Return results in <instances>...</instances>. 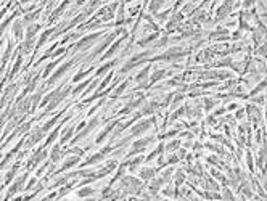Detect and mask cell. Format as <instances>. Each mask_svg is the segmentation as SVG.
Segmentation results:
<instances>
[{
  "instance_id": "obj_1",
  "label": "cell",
  "mask_w": 267,
  "mask_h": 201,
  "mask_svg": "<svg viewBox=\"0 0 267 201\" xmlns=\"http://www.w3.org/2000/svg\"><path fill=\"white\" fill-rule=\"evenodd\" d=\"M71 64H73L71 61H69V63H65V64H63V66H61V68L58 69V71H55V74L52 76V79H50V81H48V85H52V84H53L55 81H57V79H60V77H61L63 74H65V73H66V71H68L69 68H71Z\"/></svg>"
},
{
  "instance_id": "obj_2",
  "label": "cell",
  "mask_w": 267,
  "mask_h": 201,
  "mask_svg": "<svg viewBox=\"0 0 267 201\" xmlns=\"http://www.w3.org/2000/svg\"><path fill=\"white\" fill-rule=\"evenodd\" d=\"M97 37H98V34H92V35H89V37H86L84 40H81L79 44H77L76 48H77V50H81V48H87V47H89L90 44H92V42H94Z\"/></svg>"
},
{
  "instance_id": "obj_3",
  "label": "cell",
  "mask_w": 267,
  "mask_h": 201,
  "mask_svg": "<svg viewBox=\"0 0 267 201\" xmlns=\"http://www.w3.org/2000/svg\"><path fill=\"white\" fill-rule=\"evenodd\" d=\"M68 93H69V90H65V92H61V93H60L58 97H55V98L52 100V103L48 105V108H47V111H50V110H53V108H55V106H58V105L61 103V100L65 98V97L68 95Z\"/></svg>"
},
{
  "instance_id": "obj_4",
  "label": "cell",
  "mask_w": 267,
  "mask_h": 201,
  "mask_svg": "<svg viewBox=\"0 0 267 201\" xmlns=\"http://www.w3.org/2000/svg\"><path fill=\"white\" fill-rule=\"evenodd\" d=\"M26 174L24 175H21L19 177V180H16L15 183H13V187H11V188H10V191H8V195H13V193H16L18 190H21V188H23V182L26 180Z\"/></svg>"
},
{
  "instance_id": "obj_5",
  "label": "cell",
  "mask_w": 267,
  "mask_h": 201,
  "mask_svg": "<svg viewBox=\"0 0 267 201\" xmlns=\"http://www.w3.org/2000/svg\"><path fill=\"white\" fill-rule=\"evenodd\" d=\"M45 156H47V153L44 151V150H39V151L36 153V158H34V159L29 163V167H31V166H32V167H34V166H37V164H39L42 159H44Z\"/></svg>"
},
{
  "instance_id": "obj_6",
  "label": "cell",
  "mask_w": 267,
  "mask_h": 201,
  "mask_svg": "<svg viewBox=\"0 0 267 201\" xmlns=\"http://www.w3.org/2000/svg\"><path fill=\"white\" fill-rule=\"evenodd\" d=\"M148 142H151V139H145V140H140V142H137L135 145H134L132 155H134V153H137V151H140V150H143L146 145H148Z\"/></svg>"
},
{
  "instance_id": "obj_7",
  "label": "cell",
  "mask_w": 267,
  "mask_h": 201,
  "mask_svg": "<svg viewBox=\"0 0 267 201\" xmlns=\"http://www.w3.org/2000/svg\"><path fill=\"white\" fill-rule=\"evenodd\" d=\"M148 127H150V123L146 121V123H142V124H138V126L134 127V129H132V134H134V135H138V134H142L143 131H146Z\"/></svg>"
},
{
  "instance_id": "obj_8",
  "label": "cell",
  "mask_w": 267,
  "mask_h": 201,
  "mask_svg": "<svg viewBox=\"0 0 267 201\" xmlns=\"http://www.w3.org/2000/svg\"><path fill=\"white\" fill-rule=\"evenodd\" d=\"M95 126H97V121H92V123H90V124H89V127H87V129H86V131H84V132H82V134H81V135H79V137H77L76 140H79V139H82V137H86V135H87V134H89L90 131H92V129H94Z\"/></svg>"
},
{
  "instance_id": "obj_9",
  "label": "cell",
  "mask_w": 267,
  "mask_h": 201,
  "mask_svg": "<svg viewBox=\"0 0 267 201\" xmlns=\"http://www.w3.org/2000/svg\"><path fill=\"white\" fill-rule=\"evenodd\" d=\"M119 45H121V40H118L116 44H114L113 47H111V50H108V53L105 55L103 58H110V56H113V55H114V52H116V50H118V47H119Z\"/></svg>"
},
{
  "instance_id": "obj_10",
  "label": "cell",
  "mask_w": 267,
  "mask_h": 201,
  "mask_svg": "<svg viewBox=\"0 0 267 201\" xmlns=\"http://www.w3.org/2000/svg\"><path fill=\"white\" fill-rule=\"evenodd\" d=\"M77 161H79V158H77V156H76V158H71V159H68V161H66L65 164H63V169H68V167H73V166H74V164H76Z\"/></svg>"
},
{
  "instance_id": "obj_11",
  "label": "cell",
  "mask_w": 267,
  "mask_h": 201,
  "mask_svg": "<svg viewBox=\"0 0 267 201\" xmlns=\"http://www.w3.org/2000/svg\"><path fill=\"white\" fill-rule=\"evenodd\" d=\"M57 159H60V147L58 145L53 147V150H52V161H57Z\"/></svg>"
},
{
  "instance_id": "obj_12",
  "label": "cell",
  "mask_w": 267,
  "mask_h": 201,
  "mask_svg": "<svg viewBox=\"0 0 267 201\" xmlns=\"http://www.w3.org/2000/svg\"><path fill=\"white\" fill-rule=\"evenodd\" d=\"M16 169H18V166H15V167H13V169H11V171L8 172V174H6V177H5V183H10V180L13 179V175H15Z\"/></svg>"
},
{
  "instance_id": "obj_13",
  "label": "cell",
  "mask_w": 267,
  "mask_h": 201,
  "mask_svg": "<svg viewBox=\"0 0 267 201\" xmlns=\"http://www.w3.org/2000/svg\"><path fill=\"white\" fill-rule=\"evenodd\" d=\"M13 27H15V35H16V37H18V39H21V37H23V31H21V24H19V23H15V26H13Z\"/></svg>"
},
{
  "instance_id": "obj_14",
  "label": "cell",
  "mask_w": 267,
  "mask_h": 201,
  "mask_svg": "<svg viewBox=\"0 0 267 201\" xmlns=\"http://www.w3.org/2000/svg\"><path fill=\"white\" fill-rule=\"evenodd\" d=\"M163 76H164V71H159V73L153 74V77H151V82H156V81H159V79H163Z\"/></svg>"
},
{
  "instance_id": "obj_15",
  "label": "cell",
  "mask_w": 267,
  "mask_h": 201,
  "mask_svg": "<svg viewBox=\"0 0 267 201\" xmlns=\"http://www.w3.org/2000/svg\"><path fill=\"white\" fill-rule=\"evenodd\" d=\"M90 193H94L92 188H82V190H79V196H87Z\"/></svg>"
},
{
  "instance_id": "obj_16",
  "label": "cell",
  "mask_w": 267,
  "mask_h": 201,
  "mask_svg": "<svg viewBox=\"0 0 267 201\" xmlns=\"http://www.w3.org/2000/svg\"><path fill=\"white\" fill-rule=\"evenodd\" d=\"M146 74H148V68H146V69H143V71H142V73H140V74L137 76V81H138V82H142V81H143V79L146 77Z\"/></svg>"
},
{
  "instance_id": "obj_17",
  "label": "cell",
  "mask_w": 267,
  "mask_h": 201,
  "mask_svg": "<svg viewBox=\"0 0 267 201\" xmlns=\"http://www.w3.org/2000/svg\"><path fill=\"white\" fill-rule=\"evenodd\" d=\"M52 31H53V29H50V31H47V32H44V34H42V37H40V42H39V45H42V44H44V42L47 40V37H48V35L52 34Z\"/></svg>"
},
{
  "instance_id": "obj_18",
  "label": "cell",
  "mask_w": 267,
  "mask_h": 201,
  "mask_svg": "<svg viewBox=\"0 0 267 201\" xmlns=\"http://www.w3.org/2000/svg\"><path fill=\"white\" fill-rule=\"evenodd\" d=\"M113 64H114V63H108V64H105V66H103V68H100V69H98V71H97V74H103V73H105V71H106V69H110L111 66H113Z\"/></svg>"
},
{
  "instance_id": "obj_19",
  "label": "cell",
  "mask_w": 267,
  "mask_h": 201,
  "mask_svg": "<svg viewBox=\"0 0 267 201\" xmlns=\"http://www.w3.org/2000/svg\"><path fill=\"white\" fill-rule=\"evenodd\" d=\"M57 135H58V131H55V132H53V134L50 135V137L47 139V143H45V145H48V143H52V142H53L55 139H57Z\"/></svg>"
},
{
  "instance_id": "obj_20",
  "label": "cell",
  "mask_w": 267,
  "mask_h": 201,
  "mask_svg": "<svg viewBox=\"0 0 267 201\" xmlns=\"http://www.w3.org/2000/svg\"><path fill=\"white\" fill-rule=\"evenodd\" d=\"M87 84H89V81H86V82H84L82 85H79V87H77V89H74V92H73V93H74V95H77V93H79V92H81V90H82L84 87H86Z\"/></svg>"
},
{
  "instance_id": "obj_21",
  "label": "cell",
  "mask_w": 267,
  "mask_h": 201,
  "mask_svg": "<svg viewBox=\"0 0 267 201\" xmlns=\"http://www.w3.org/2000/svg\"><path fill=\"white\" fill-rule=\"evenodd\" d=\"M153 175V171H143L142 172V177L143 179H148V177H151Z\"/></svg>"
},
{
  "instance_id": "obj_22",
  "label": "cell",
  "mask_w": 267,
  "mask_h": 201,
  "mask_svg": "<svg viewBox=\"0 0 267 201\" xmlns=\"http://www.w3.org/2000/svg\"><path fill=\"white\" fill-rule=\"evenodd\" d=\"M53 66H57V63H52V64H48V66H47V69H45V73H44V76H47L48 73H50V71L53 69Z\"/></svg>"
},
{
  "instance_id": "obj_23",
  "label": "cell",
  "mask_w": 267,
  "mask_h": 201,
  "mask_svg": "<svg viewBox=\"0 0 267 201\" xmlns=\"http://www.w3.org/2000/svg\"><path fill=\"white\" fill-rule=\"evenodd\" d=\"M34 183H36V179H31V182H29V185H27V187H29V188H31V187H32Z\"/></svg>"
},
{
  "instance_id": "obj_24",
  "label": "cell",
  "mask_w": 267,
  "mask_h": 201,
  "mask_svg": "<svg viewBox=\"0 0 267 201\" xmlns=\"http://www.w3.org/2000/svg\"><path fill=\"white\" fill-rule=\"evenodd\" d=\"M23 2H27V0H23Z\"/></svg>"
}]
</instances>
